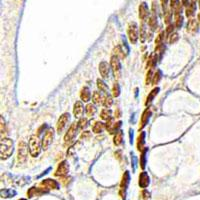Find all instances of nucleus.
<instances>
[{"label":"nucleus","mask_w":200,"mask_h":200,"mask_svg":"<svg viewBox=\"0 0 200 200\" xmlns=\"http://www.w3.org/2000/svg\"><path fill=\"white\" fill-rule=\"evenodd\" d=\"M14 151V142L10 138H2L0 146V155L2 160H6L12 155Z\"/></svg>","instance_id":"nucleus-1"},{"label":"nucleus","mask_w":200,"mask_h":200,"mask_svg":"<svg viewBox=\"0 0 200 200\" xmlns=\"http://www.w3.org/2000/svg\"><path fill=\"white\" fill-rule=\"evenodd\" d=\"M29 151L31 156L37 157L42 149V141L39 140V137L37 135H32L29 139Z\"/></svg>","instance_id":"nucleus-2"},{"label":"nucleus","mask_w":200,"mask_h":200,"mask_svg":"<svg viewBox=\"0 0 200 200\" xmlns=\"http://www.w3.org/2000/svg\"><path fill=\"white\" fill-rule=\"evenodd\" d=\"M29 146H27V143L25 141H20L18 144V153H17V161L19 164H23L27 159V153Z\"/></svg>","instance_id":"nucleus-3"},{"label":"nucleus","mask_w":200,"mask_h":200,"mask_svg":"<svg viewBox=\"0 0 200 200\" xmlns=\"http://www.w3.org/2000/svg\"><path fill=\"white\" fill-rule=\"evenodd\" d=\"M127 34H128V38H129L130 42L132 44H135L138 40V26L135 22H131L128 25V29H127Z\"/></svg>","instance_id":"nucleus-4"},{"label":"nucleus","mask_w":200,"mask_h":200,"mask_svg":"<svg viewBox=\"0 0 200 200\" xmlns=\"http://www.w3.org/2000/svg\"><path fill=\"white\" fill-rule=\"evenodd\" d=\"M79 130V126H78V122H74L71 124V126L69 127V129L66 132L64 136V141L65 143H70L72 142L74 138L77 135V132Z\"/></svg>","instance_id":"nucleus-5"},{"label":"nucleus","mask_w":200,"mask_h":200,"mask_svg":"<svg viewBox=\"0 0 200 200\" xmlns=\"http://www.w3.org/2000/svg\"><path fill=\"white\" fill-rule=\"evenodd\" d=\"M53 139H54V130L53 128H48L42 139V148L44 150L47 149L52 144Z\"/></svg>","instance_id":"nucleus-6"},{"label":"nucleus","mask_w":200,"mask_h":200,"mask_svg":"<svg viewBox=\"0 0 200 200\" xmlns=\"http://www.w3.org/2000/svg\"><path fill=\"white\" fill-rule=\"evenodd\" d=\"M110 66H111L112 71H113L114 76L119 78L120 73H121V64H120L119 57H117L116 55L112 56L111 59H110Z\"/></svg>","instance_id":"nucleus-7"},{"label":"nucleus","mask_w":200,"mask_h":200,"mask_svg":"<svg viewBox=\"0 0 200 200\" xmlns=\"http://www.w3.org/2000/svg\"><path fill=\"white\" fill-rule=\"evenodd\" d=\"M70 120V114L69 113H63L59 117V119L57 121V132L60 134L64 131V129L66 128L68 122Z\"/></svg>","instance_id":"nucleus-8"},{"label":"nucleus","mask_w":200,"mask_h":200,"mask_svg":"<svg viewBox=\"0 0 200 200\" xmlns=\"http://www.w3.org/2000/svg\"><path fill=\"white\" fill-rule=\"evenodd\" d=\"M121 121H118V122H114L113 118H110L109 120H107V122H106L105 126H106V129L108 130V132L110 134H114V133H117L118 131H119V128L121 127Z\"/></svg>","instance_id":"nucleus-9"},{"label":"nucleus","mask_w":200,"mask_h":200,"mask_svg":"<svg viewBox=\"0 0 200 200\" xmlns=\"http://www.w3.org/2000/svg\"><path fill=\"white\" fill-rule=\"evenodd\" d=\"M130 182V175L128 171H125V173L122 177V181H121V189H120V194L122 196V198L125 200V195H126V190L128 187V184Z\"/></svg>","instance_id":"nucleus-10"},{"label":"nucleus","mask_w":200,"mask_h":200,"mask_svg":"<svg viewBox=\"0 0 200 200\" xmlns=\"http://www.w3.org/2000/svg\"><path fill=\"white\" fill-rule=\"evenodd\" d=\"M148 16H149V8L145 2H142L139 5V18L143 22H145L147 20Z\"/></svg>","instance_id":"nucleus-11"},{"label":"nucleus","mask_w":200,"mask_h":200,"mask_svg":"<svg viewBox=\"0 0 200 200\" xmlns=\"http://www.w3.org/2000/svg\"><path fill=\"white\" fill-rule=\"evenodd\" d=\"M111 66L109 65L106 61H102L101 63L99 64V72H100V75L102 76V78H106L109 77V73H110V68Z\"/></svg>","instance_id":"nucleus-12"},{"label":"nucleus","mask_w":200,"mask_h":200,"mask_svg":"<svg viewBox=\"0 0 200 200\" xmlns=\"http://www.w3.org/2000/svg\"><path fill=\"white\" fill-rule=\"evenodd\" d=\"M68 171H69V165H68L67 161H62L60 164L58 165V168L56 170L55 175L56 176H65Z\"/></svg>","instance_id":"nucleus-13"},{"label":"nucleus","mask_w":200,"mask_h":200,"mask_svg":"<svg viewBox=\"0 0 200 200\" xmlns=\"http://www.w3.org/2000/svg\"><path fill=\"white\" fill-rule=\"evenodd\" d=\"M150 116H151V111H150V109H149V108L145 109L144 112L142 113V116H141V121H140L139 129H143V128H144L146 125L148 124L149 119H150Z\"/></svg>","instance_id":"nucleus-14"},{"label":"nucleus","mask_w":200,"mask_h":200,"mask_svg":"<svg viewBox=\"0 0 200 200\" xmlns=\"http://www.w3.org/2000/svg\"><path fill=\"white\" fill-rule=\"evenodd\" d=\"M182 3H180L179 0H170V8L172 10L174 15L181 14L182 11Z\"/></svg>","instance_id":"nucleus-15"},{"label":"nucleus","mask_w":200,"mask_h":200,"mask_svg":"<svg viewBox=\"0 0 200 200\" xmlns=\"http://www.w3.org/2000/svg\"><path fill=\"white\" fill-rule=\"evenodd\" d=\"M150 183V180H149V176L147 172H145V171H143V172L140 173L139 175V186L141 187V188H146Z\"/></svg>","instance_id":"nucleus-16"},{"label":"nucleus","mask_w":200,"mask_h":200,"mask_svg":"<svg viewBox=\"0 0 200 200\" xmlns=\"http://www.w3.org/2000/svg\"><path fill=\"white\" fill-rule=\"evenodd\" d=\"M41 185L45 186L46 188H48V189H58L59 188L58 182L53 179H44L41 182Z\"/></svg>","instance_id":"nucleus-17"},{"label":"nucleus","mask_w":200,"mask_h":200,"mask_svg":"<svg viewBox=\"0 0 200 200\" xmlns=\"http://www.w3.org/2000/svg\"><path fill=\"white\" fill-rule=\"evenodd\" d=\"M83 111H84V106H83V104H82V102H81V101L75 102L74 108H73V114H74V116L76 117V118H79L81 115H82Z\"/></svg>","instance_id":"nucleus-18"},{"label":"nucleus","mask_w":200,"mask_h":200,"mask_svg":"<svg viewBox=\"0 0 200 200\" xmlns=\"http://www.w3.org/2000/svg\"><path fill=\"white\" fill-rule=\"evenodd\" d=\"M198 31V23L195 19H190L187 23V32L195 34Z\"/></svg>","instance_id":"nucleus-19"},{"label":"nucleus","mask_w":200,"mask_h":200,"mask_svg":"<svg viewBox=\"0 0 200 200\" xmlns=\"http://www.w3.org/2000/svg\"><path fill=\"white\" fill-rule=\"evenodd\" d=\"M80 98L83 102H88L91 99V92L88 87H83L80 92Z\"/></svg>","instance_id":"nucleus-20"},{"label":"nucleus","mask_w":200,"mask_h":200,"mask_svg":"<svg viewBox=\"0 0 200 200\" xmlns=\"http://www.w3.org/2000/svg\"><path fill=\"white\" fill-rule=\"evenodd\" d=\"M165 35H166V32L162 31L158 34V36L156 37L155 40V44H156V49H159L164 46V40H165Z\"/></svg>","instance_id":"nucleus-21"},{"label":"nucleus","mask_w":200,"mask_h":200,"mask_svg":"<svg viewBox=\"0 0 200 200\" xmlns=\"http://www.w3.org/2000/svg\"><path fill=\"white\" fill-rule=\"evenodd\" d=\"M145 132L144 131H142L141 133L139 134L138 138H137V149L139 150V151H142L143 149H144V144H145Z\"/></svg>","instance_id":"nucleus-22"},{"label":"nucleus","mask_w":200,"mask_h":200,"mask_svg":"<svg viewBox=\"0 0 200 200\" xmlns=\"http://www.w3.org/2000/svg\"><path fill=\"white\" fill-rule=\"evenodd\" d=\"M195 11H196V3L194 0H193L192 2L189 3V5L187 6V8H186V16L192 17L193 15H194Z\"/></svg>","instance_id":"nucleus-23"},{"label":"nucleus","mask_w":200,"mask_h":200,"mask_svg":"<svg viewBox=\"0 0 200 200\" xmlns=\"http://www.w3.org/2000/svg\"><path fill=\"white\" fill-rule=\"evenodd\" d=\"M148 25H149V27L151 28L152 30H155L156 27H157V16H156L155 12H152L151 16L149 17Z\"/></svg>","instance_id":"nucleus-24"},{"label":"nucleus","mask_w":200,"mask_h":200,"mask_svg":"<svg viewBox=\"0 0 200 200\" xmlns=\"http://www.w3.org/2000/svg\"><path fill=\"white\" fill-rule=\"evenodd\" d=\"M103 97L104 96H102V94L99 91H94L92 94V101L94 104H102Z\"/></svg>","instance_id":"nucleus-25"},{"label":"nucleus","mask_w":200,"mask_h":200,"mask_svg":"<svg viewBox=\"0 0 200 200\" xmlns=\"http://www.w3.org/2000/svg\"><path fill=\"white\" fill-rule=\"evenodd\" d=\"M46 192H47V190L32 187V188L28 191V196H29V197H33V196H35V195H40V194H43V193H46Z\"/></svg>","instance_id":"nucleus-26"},{"label":"nucleus","mask_w":200,"mask_h":200,"mask_svg":"<svg viewBox=\"0 0 200 200\" xmlns=\"http://www.w3.org/2000/svg\"><path fill=\"white\" fill-rule=\"evenodd\" d=\"M113 142L116 146H119V145L122 144V142H123V131L119 130L117 133H115Z\"/></svg>","instance_id":"nucleus-27"},{"label":"nucleus","mask_w":200,"mask_h":200,"mask_svg":"<svg viewBox=\"0 0 200 200\" xmlns=\"http://www.w3.org/2000/svg\"><path fill=\"white\" fill-rule=\"evenodd\" d=\"M158 92H159V88H158V87H156V88L153 89L152 91L149 93V95L147 96V99H146L145 105H149L150 103L153 101V99L155 98V96L158 94Z\"/></svg>","instance_id":"nucleus-28"},{"label":"nucleus","mask_w":200,"mask_h":200,"mask_svg":"<svg viewBox=\"0 0 200 200\" xmlns=\"http://www.w3.org/2000/svg\"><path fill=\"white\" fill-rule=\"evenodd\" d=\"M104 128H106L105 124L100 122V121H97V122H95V124L93 125L92 130H93V132L94 133H100V132H102V131L104 130Z\"/></svg>","instance_id":"nucleus-29"},{"label":"nucleus","mask_w":200,"mask_h":200,"mask_svg":"<svg viewBox=\"0 0 200 200\" xmlns=\"http://www.w3.org/2000/svg\"><path fill=\"white\" fill-rule=\"evenodd\" d=\"M148 152V148H144L141 151V156H140V167L142 168V169H144L145 166H146V154H147Z\"/></svg>","instance_id":"nucleus-30"},{"label":"nucleus","mask_w":200,"mask_h":200,"mask_svg":"<svg viewBox=\"0 0 200 200\" xmlns=\"http://www.w3.org/2000/svg\"><path fill=\"white\" fill-rule=\"evenodd\" d=\"M85 110H86L87 116L92 117V116H94V115H95L96 111H97V109H96L95 105H93V104H87V106L85 107Z\"/></svg>","instance_id":"nucleus-31"},{"label":"nucleus","mask_w":200,"mask_h":200,"mask_svg":"<svg viewBox=\"0 0 200 200\" xmlns=\"http://www.w3.org/2000/svg\"><path fill=\"white\" fill-rule=\"evenodd\" d=\"M104 97H103V106H105V107L109 108L110 106L112 105V103H113V100H112V97L110 95H109V93H104Z\"/></svg>","instance_id":"nucleus-32"},{"label":"nucleus","mask_w":200,"mask_h":200,"mask_svg":"<svg viewBox=\"0 0 200 200\" xmlns=\"http://www.w3.org/2000/svg\"><path fill=\"white\" fill-rule=\"evenodd\" d=\"M97 87L100 89V91L103 93H108V87L105 82L101 79H97Z\"/></svg>","instance_id":"nucleus-33"},{"label":"nucleus","mask_w":200,"mask_h":200,"mask_svg":"<svg viewBox=\"0 0 200 200\" xmlns=\"http://www.w3.org/2000/svg\"><path fill=\"white\" fill-rule=\"evenodd\" d=\"M111 114H112V111L110 110V109L106 108V109H103V110L101 111V118L103 120H109L111 118Z\"/></svg>","instance_id":"nucleus-34"},{"label":"nucleus","mask_w":200,"mask_h":200,"mask_svg":"<svg viewBox=\"0 0 200 200\" xmlns=\"http://www.w3.org/2000/svg\"><path fill=\"white\" fill-rule=\"evenodd\" d=\"M124 49H122V47H121V46H116V47L114 48V53L115 54L114 55H116L117 57H119V58H124L125 55L124 54Z\"/></svg>","instance_id":"nucleus-35"},{"label":"nucleus","mask_w":200,"mask_h":200,"mask_svg":"<svg viewBox=\"0 0 200 200\" xmlns=\"http://www.w3.org/2000/svg\"><path fill=\"white\" fill-rule=\"evenodd\" d=\"M162 77V73L160 70H156V72L154 73V75H153V79H152V84L153 85H156L159 81H160Z\"/></svg>","instance_id":"nucleus-36"},{"label":"nucleus","mask_w":200,"mask_h":200,"mask_svg":"<svg viewBox=\"0 0 200 200\" xmlns=\"http://www.w3.org/2000/svg\"><path fill=\"white\" fill-rule=\"evenodd\" d=\"M156 63H157V54L155 53V54H152L149 58V61H148L149 67L152 69V68H154L156 66Z\"/></svg>","instance_id":"nucleus-37"},{"label":"nucleus","mask_w":200,"mask_h":200,"mask_svg":"<svg viewBox=\"0 0 200 200\" xmlns=\"http://www.w3.org/2000/svg\"><path fill=\"white\" fill-rule=\"evenodd\" d=\"M183 24V16L181 14L175 15V27L176 28H181Z\"/></svg>","instance_id":"nucleus-38"},{"label":"nucleus","mask_w":200,"mask_h":200,"mask_svg":"<svg viewBox=\"0 0 200 200\" xmlns=\"http://www.w3.org/2000/svg\"><path fill=\"white\" fill-rule=\"evenodd\" d=\"M146 38V28L144 26V24H142V26L140 27V41L144 42Z\"/></svg>","instance_id":"nucleus-39"},{"label":"nucleus","mask_w":200,"mask_h":200,"mask_svg":"<svg viewBox=\"0 0 200 200\" xmlns=\"http://www.w3.org/2000/svg\"><path fill=\"white\" fill-rule=\"evenodd\" d=\"M112 94L114 97H118L120 94V87L118 85V83H114L113 88H112Z\"/></svg>","instance_id":"nucleus-40"},{"label":"nucleus","mask_w":200,"mask_h":200,"mask_svg":"<svg viewBox=\"0 0 200 200\" xmlns=\"http://www.w3.org/2000/svg\"><path fill=\"white\" fill-rule=\"evenodd\" d=\"M87 124H88V120H87L86 118H81V119L78 121V126H79V129H84V128H86Z\"/></svg>","instance_id":"nucleus-41"},{"label":"nucleus","mask_w":200,"mask_h":200,"mask_svg":"<svg viewBox=\"0 0 200 200\" xmlns=\"http://www.w3.org/2000/svg\"><path fill=\"white\" fill-rule=\"evenodd\" d=\"M179 39V35H178V33L176 32H173L172 34H170L169 35V43L170 44H173L177 41V40Z\"/></svg>","instance_id":"nucleus-42"},{"label":"nucleus","mask_w":200,"mask_h":200,"mask_svg":"<svg viewBox=\"0 0 200 200\" xmlns=\"http://www.w3.org/2000/svg\"><path fill=\"white\" fill-rule=\"evenodd\" d=\"M153 75H154V73H153L152 69H151V70H149L148 72H147V74H146V80H145V82H146V85H148V84H150V83L152 82V79H153Z\"/></svg>","instance_id":"nucleus-43"},{"label":"nucleus","mask_w":200,"mask_h":200,"mask_svg":"<svg viewBox=\"0 0 200 200\" xmlns=\"http://www.w3.org/2000/svg\"><path fill=\"white\" fill-rule=\"evenodd\" d=\"M1 193H2V195L3 194H5V196L4 197H12V195H15L16 194V192L15 191H12V190H4V191H1Z\"/></svg>","instance_id":"nucleus-44"},{"label":"nucleus","mask_w":200,"mask_h":200,"mask_svg":"<svg viewBox=\"0 0 200 200\" xmlns=\"http://www.w3.org/2000/svg\"><path fill=\"white\" fill-rule=\"evenodd\" d=\"M175 25H173V24H169L167 26V29H166V31H165V32H166V34H168V36L170 35V34H172L173 32H174V29H175Z\"/></svg>","instance_id":"nucleus-45"},{"label":"nucleus","mask_w":200,"mask_h":200,"mask_svg":"<svg viewBox=\"0 0 200 200\" xmlns=\"http://www.w3.org/2000/svg\"><path fill=\"white\" fill-rule=\"evenodd\" d=\"M167 3H168V0H161V5H162V8H163V11L166 12L168 10L167 8Z\"/></svg>","instance_id":"nucleus-46"},{"label":"nucleus","mask_w":200,"mask_h":200,"mask_svg":"<svg viewBox=\"0 0 200 200\" xmlns=\"http://www.w3.org/2000/svg\"><path fill=\"white\" fill-rule=\"evenodd\" d=\"M143 195H149V193H147L146 191H144V192H143ZM143 197H144V198H147V196H143Z\"/></svg>","instance_id":"nucleus-47"},{"label":"nucleus","mask_w":200,"mask_h":200,"mask_svg":"<svg viewBox=\"0 0 200 200\" xmlns=\"http://www.w3.org/2000/svg\"><path fill=\"white\" fill-rule=\"evenodd\" d=\"M198 21H199V23H200V13L198 14Z\"/></svg>","instance_id":"nucleus-48"},{"label":"nucleus","mask_w":200,"mask_h":200,"mask_svg":"<svg viewBox=\"0 0 200 200\" xmlns=\"http://www.w3.org/2000/svg\"><path fill=\"white\" fill-rule=\"evenodd\" d=\"M199 7H200V0H199Z\"/></svg>","instance_id":"nucleus-49"},{"label":"nucleus","mask_w":200,"mask_h":200,"mask_svg":"<svg viewBox=\"0 0 200 200\" xmlns=\"http://www.w3.org/2000/svg\"><path fill=\"white\" fill-rule=\"evenodd\" d=\"M20 200H26V199H20Z\"/></svg>","instance_id":"nucleus-50"}]
</instances>
